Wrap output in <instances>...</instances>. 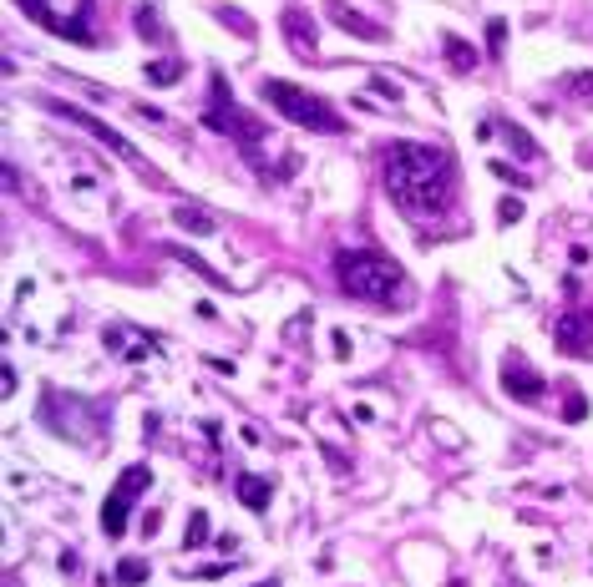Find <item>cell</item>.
Here are the masks:
<instances>
[{"label":"cell","instance_id":"cell-1","mask_svg":"<svg viewBox=\"0 0 593 587\" xmlns=\"http://www.w3.org/2000/svg\"><path fill=\"white\" fill-rule=\"evenodd\" d=\"M381 188L411 218H436L457 198V162L447 147L426 142H391L381 152Z\"/></svg>","mask_w":593,"mask_h":587},{"label":"cell","instance_id":"cell-2","mask_svg":"<svg viewBox=\"0 0 593 587\" xmlns=\"http://www.w3.org/2000/svg\"><path fill=\"white\" fill-rule=\"evenodd\" d=\"M335 279L350 299H365V304H381V309H401L411 299V279L396 259L376 254V248H345L335 254Z\"/></svg>","mask_w":593,"mask_h":587},{"label":"cell","instance_id":"cell-3","mask_svg":"<svg viewBox=\"0 0 593 587\" xmlns=\"http://www.w3.org/2000/svg\"><path fill=\"white\" fill-rule=\"evenodd\" d=\"M264 102L284 117V122H294V127H310V132H345V117L320 97V92H305V87H294V81H279V76H269L264 81Z\"/></svg>","mask_w":593,"mask_h":587},{"label":"cell","instance_id":"cell-4","mask_svg":"<svg viewBox=\"0 0 593 587\" xmlns=\"http://www.w3.org/2000/svg\"><path fill=\"white\" fill-rule=\"evenodd\" d=\"M203 122H208L213 132H229L234 142H244V152H249L254 162H264V127H259L249 112H239V107H234L224 71H213V107L203 112Z\"/></svg>","mask_w":593,"mask_h":587},{"label":"cell","instance_id":"cell-5","mask_svg":"<svg viewBox=\"0 0 593 587\" xmlns=\"http://www.w3.org/2000/svg\"><path fill=\"white\" fill-rule=\"evenodd\" d=\"M16 6H21L36 26H46L51 36H61V41H77V46H92V41H97L77 0H16Z\"/></svg>","mask_w":593,"mask_h":587},{"label":"cell","instance_id":"cell-6","mask_svg":"<svg viewBox=\"0 0 593 587\" xmlns=\"http://www.w3.org/2000/svg\"><path fill=\"white\" fill-rule=\"evenodd\" d=\"M147 486H153V471H147V466H127V471L112 481V491H107V501H102V532H107V537H122V532H127L132 507L142 501Z\"/></svg>","mask_w":593,"mask_h":587},{"label":"cell","instance_id":"cell-7","mask_svg":"<svg viewBox=\"0 0 593 587\" xmlns=\"http://www.w3.org/2000/svg\"><path fill=\"white\" fill-rule=\"evenodd\" d=\"M46 107H51L56 117H66V122H77L82 132H92V137H97L102 147H112L117 157H127V162H142V157H137V147H132V142H127L122 132H112L107 122H97L92 112H82V107H71V102H46Z\"/></svg>","mask_w":593,"mask_h":587},{"label":"cell","instance_id":"cell-8","mask_svg":"<svg viewBox=\"0 0 593 587\" xmlns=\"http://www.w3.org/2000/svg\"><path fill=\"white\" fill-rule=\"evenodd\" d=\"M279 31L289 41V51L300 56V61H315V46H320V31H315V16L300 11V6H284L279 11Z\"/></svg>","mask_w":593,"mask_h":587},{"label":"cell","instance_id":"cell-9","mask_svg":"<svg viewBox=\"0 0 593 587\" xmlns=\"http://www.w3.org/2000/svg\"><path fill=\"white\" fill-rule=\"evenodd\" d=\"M553 340H558V350L563 355H593V319L588 314H563L558 319V329H553Z\"/></svg>","mask_w":593,"mask_h":587},{"label":"cell","instance_id":"cell-10","mask_svg":"<svg viewBox=\"0 0 593 587\" xmlns=\"http://www.w3.org/2000/svg\"><path fill=\"white\" fill-rule=\"evenodd\" d=\"M502 390L512 395V400H543V375L533 370V365H517V355H507V365H502Z\"/></svg>","mask_w":593,"mask_h":587},{"label":"cell","instance_id":"cell-11","mask_svg":"<svg viewBox=\"0 0 593 587\" xmlns=\"http://www.w3.org/2000/svg\"><path fill=\"white\" fill-rule=\"evenodd\" d=\"M107 350L122 355V360H142V355L158 350V340H153V334H142V329H132V324H107Z\"/></svg>","mask_w":593,"mask_h":587},{"label":"cell","instance_id":"cell-12","mask_svg":"<svg viewBox=\"0 0 593 587\" xmlns=\"http://www.w3.org/2000/svg\"><path fill=\"white\" fill-rule=\"evenodd\" d=\"M325 11H330V21H335L340 31H350V36H365V41H381V36H386V31H381L376 21H365V16H355V11L345 6V0H330V6H325Z\"/></svg>","mask_w":593,"mask_h":587},{"label":"cell","instance_id":"cell-13","mask_svg":"<svg viewBox=\"0 0 593 587\" xmlns=\"http://www.w3.org/2000/svg\"><path fill=\"white\" fill-rule=\"evenodd\" d=\"M234 491H239V501H244L249 512H269L274 481H264V476H249V471H239V476H234Z\"/></svg>","mask_w":593,"mask_h":587},{"label":"cell","instance_id":"cell-14","mask_svg":"<svg viewBox=\"0 0 593 587\" xmlns=\"http://www.w3.org/2000/svg\"><path fill=\"white\" fill-rule=\"evenodd\" d=\"M112 577H117V587H142L147 582V562L142 557H122Z\"/></svg>","mask_w":593,"mask_h":587},{"label":"cell","instance_id":"cell-15","mask_svg":"<svg viewBox=\"0 0 593 587\" xmlns=\"http://www.w3.org/2000/svg\"><path fill=\"white\" fill-rule=\"evenodd\" d=\"M163 254H173L178 264H188V269H198V274H203L208 284H218V289H229V279H224V274H213V269H208V264H203L198 254H188V248H163Z\"/></svg>","mask_w":593,"mask_h":587},{"label":"cell","instance_id":"cell-16","mask_svg":"<svg viewBox=\"0 0 593 587\" xmlns=\"http://www.w3.org/2000/svg\"><path fill=\"white\" fill-rule=\"evenodd\" d=\"M447 61H452L457 71H472V66H477V51H472L462 36H447Z\"/></svg>","mask_w":593,"mask_h":587},{"label":"cell","instance_id":"cell-17","mask_svg":"<svg viewBox=\"0 0 593 587\" xmlns=\"http://www.w3.org/2000/svg\"><path fill=\"white\" fill-rule=\"evenodd\" d=\"M178 223H183L188 233H213V218H208L203 208H178Z\"/></svg>","mask_w":593,"mask_h":587},{"label":"cell","instance_id":"cell-18","mask_svg":"<svg viewBox=\"0 0 593 587\" xmlns=\"http://www.w3.org/2000/svg\"><path fill=\"white\" fill-rule=\"evenodd\" d=\"M178 76H183L178 61H153V66H147V81H158V87H168V81H178Z\"/></svg>","mask_w":593,"mask_h":587},{"label":"cell","instance_id":"cell-19","mask_svg":"<svg viewBox=\"0 0 593 587\" xmlns=\"http://www.w3.org/2000/svg\"><path fill=\"white\" fill-rule=\"evenodd\" d=\"M208 542V512H193L188 517V537H183V547H203Z\"/></svg>","mask_w":593,"mask_h":587},{"label":"cell","instance_id":"cell-20","mask_svg":"<svg viewBox=\"0 0 593 587\" xmlns=\"http://www.w3.org/2000/svg\"><path fill=\"white\" fill-rule=\"evenodd\" d=\"M568 92H578V97H593V71H573V76H568Z\"/></svg>","mask_w":593,"mask_h":587},{"label":"cell","instance_id":"cell-21","mask_svg":"<svg viewBox=\"0 0 593 587\" xmlns=\"http://www.w3.org/2000/svg\"><path fill=\"white\" fill-rule=\"evenodd\" d=\"M502 132L512 137V147H517V152H523V157H533V152H538V147H533V137H523V132H517V127H502Z\"/></svg>","mask_w":593,"mask_h":587},{"label":"cell","instance_id":"cell-22","mask_svg":"<svg viewBox=\"0 0 593 587\" xmlns=\"http://www.w3.org/2000/svg\"><path fill=\"white\" fill-rule=\"evenodd\" d=\"M497 218H502V223H517V218H523V203H517V198H502Z\"/></svg>","mask_w":593,"mask_h":587},{"label":"cell","instance_id":"cell-23","mask_svg":"<svg viewBox=\"0 0 593 587\" xmlns=\"http://www.w3.org/2000/svg\"><path fill=\"white\" fill-rule=\"evenodd\" d=\"M583 415H588V400L578 390H568V421H583Z\"/></svg>","mask_w":593,"mask_h":587},{"label":"cell","instance_id":"cell-24","mask_svg":"<svg viewBox=\"0 0 593 587\" xmlns=\"http://www.w3.org/2000/svg\"><path fill=\"white\" fill-rule=\"evenodd\" d=\"M137 31H142L147 41H158V21H153V16H147V11H137Z\"/></svg>","mask_w":593,"mask_h":587},{"label":"cell","instance_id":"cell-25","mask_svg":"<svg viewBox=\"0 0 593 587\" xmlns=\"http://www.w3.org/2000/svg\"><path fill=\"white\" fill-rule=\"evenodd\" d=\"M492 173H497L502 183H523V173H512V167H507V162H492Z\"/></svg>","mask_w":593,"mask_h":587},{"label":"cell","instance_id":"cell-26","mask_svg":"<svg viewBox=\"0 0 593 587\" xmlns=\"http://www.w3.org/2000/svg\"><path fill=\"white\" fill-rule=\"evenodd\" d=\"M502 36H507V31H502V21H492V56H502Z\"/></svg>","mask_w":593,"mask_h":587},{"label":"cell","instance_id":"cell-27","mask_svg":"<svg viewBox=\"0 0 593 587\" xmlns=\"http://www.w3.org/2000/svg\"><path fill=\"white\" fill-rule=\"evenodd\" d=\"M259 587H279V577H269V582H259Z\"/></svg>","mask_w":593,"mask_h":587}]
</instances>
